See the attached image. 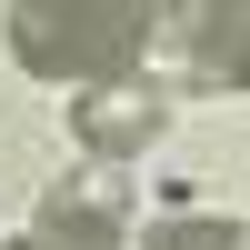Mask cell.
<instances>
[{"mask_svg": "<svg viewBox=\"0 0 250 250\" xmlns=\"http://www.w3.org/2000/svg\"><path fill=\"white\" fill-rule=\"evenodd\" d=\"M150 250H250V240L230 230V220H160Z\"/></svg>", "mask_w": 250, "mask_h": 250, "instance_id": "obj_5", "label": "cell"}, {"mask_svg": "<svg viewBox=\"0 0 250 250\" xmlns=\"http://www.w3.org/2000/svg\"><path fill=\"white\" fill-rule=\"evenodd\" d=\"M150 20H160L150 0H10V50H20V70L90 90V80L140 70Z\"/></svg>", "mask_w": 250, "mask_h": 250, "instance_id": "obj_1", "label": "cell"}, {"mask_svg": "<svg viewBox=\"0 0 250 250\" xmlns=\"http://www.w3.org/2000/svg\"><path fill=\"white\" fill-rule=\"evenodd\" d=\"M160 120H170V100H160L150 80H130V70H120V80H90V90L70 100V140L90 160H140L160 140Z\"/></svg>", "mask_w": 250, "mask_h": 250, "instance_id": "obj_2", "label": "cell"}, {"mask_svg": "<svg viewBox=\"0 0 250 250\" xmlns=\"http://www.w3.org/2000/svg\"><path fill=\"white\" fill-rule=\"evenodd\" d=\"M20 250H120V180H110V160L80 170V180H60L30 210V240Z\"/></svg>", "mask_w": 250, "mask_h": 250, "instance_id": "obj_3", "label": "cell"}, {"mask_svg": "<svg viewBox=\"0 0 250 250\" xmlns=\"http://www.w3.org/2000/svg\"><path fill=\"white\" fill-rule=\"evenodd\" d=\"M170 20L220 90H250V0H170Z\"/></svg>", "mask_w": 250, "mask_h": 250, "instance_id": "obj_4", "label": "cell"}]
</instances>
